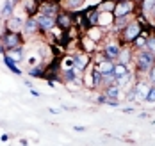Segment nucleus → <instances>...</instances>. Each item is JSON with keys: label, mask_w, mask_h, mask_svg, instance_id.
I'll use <instances>...</instances> for the list:
<instances>
[{"label": "nucleus", "mask_w": 155, "mask_h": 146, "mask_svg": "<svg viewBox=\"0 0 155 146\" xmlns=\"http://www.w3.org/2000/svg\"><path fill=\"white\" fill-rule=\"evenodd\" d=\"M153 63V55L152 54H148V52H143L139 54V57H137V64H139L141 70H148L150 66Z\"/></svg>", "instance_id": "f257e3e1"}, {"label": "nucleus", "mask_w": 155, "mask_h": 146, "mask_svg": "<svg viewBox=\"0 0 155 146\" xmlns=\"http://www.w3.org/2000/svg\"><path fill=\"white\" fill-rule=\"evenodd\" d=\"M96 70H98L102 75H112V71H114V64H112V63H109V61H105V63L98 64Z\"/></svg>", "instance_id": "f03ea898"}, {"label": "nucleus", "mask_w": 155, "mask_h": 146, "mask_svg": "<svg viewBox=\"0 0 155 146\" xmlns=\"http://www.w3.org/2000/svg\"><path fill=\"white\" fill-rule=\"evenodd\" d=\"M137 34H139V25H137V23H132V25L127 27L125 37H127V39H134V37H137Z\"/></svg>", "instance_id": "7ed1b4c3"}, {"label": "nucleus", "mask_w": 155, "mask_h": 146, "mask_svg": "<svg viewBox=\"0 0 155 146\" xmlns=\"http://www.w3.org/2000/svg\"><path fill=\"white\" fill-rule=\"evenodd\" d=\"M112 75H114L116 79H120V80H121L123 77H127V75H128V73H127V66L121 64V63H120V64H116V66H114V71H112Z\"/></svg>", "instance_id": "20e7f679"}, {"label": "nucleus", "mask_w": 155, "mask_h": 146, "mask_svg": "<svg viewBox=\"0 0 155 146\" xmlns=\"http://www.w3.org/2000/svg\"><path fill=\"white\" fill-rule=\"evenodd\" d=\"M38 23H39L43 29H50V27L54 25V18L48 16V15H41V16H39V20H38Z\"/></svg>", "instance_id": "39448f33"}, {"label": "nucleus", "mask_w": 155, "mask_h": 146, "mask_svg": "<svg viewBox=\"0 0 155 146\" xmlns=\"http://www.w3.org/2000/svg\"><path fill=\"white\" fill-rule=\"evenodd\" d=\"M18 43H20V39H18V36L13 34V32L5 37V47H7V48H16V47H18Z\"/></svg>", "instance_id": "423d86ee"}, {"label": "nucleus", "mask_w": 155, "mask_h": 146, "mask_svg": "<svg viewBox=\"0 0 155 146\" xmlns=\"http://www.w3.org/2000/svg\"><path fill=\"white\" fill-rule=\"evenodd\" d=\"M130 11V4H127V2H123V4H120L118 7H116V11H114V15L120 18V16H123V15H127Z\"/></svg>", "instance_id": "0eeeda50"}, {"label": "nucleus", "mask_w": 155, "mask_h": 146, "mask_svg": "<svg viewBox=\"0 0 155 146\" xmlns=\"http://www.w3.org/2000/svg\"><path fill=\"white\" fill-rule=\"evenodd\" d=\"M86 66H87V57H86V55H80L77 61H75V68H77V70H84Z\"/></svg>", "instance_id": "6e6552de"}, {"label": "nucleus", "mask_w": 155, "mask_h": 146, "mask_svg": "<svg viewBox=\"0 0 155 146\" xmlns=\"http://www.w3.org/2000/svg\"><path fill=\"white\" fill-rule=\"evenodd\" d=\"M146 91H150V89H146V86H137V89H136V96L139 98V100H143V98L148 96V93Z\"/></svg>", "instance_id": "1a4fd4ad"}, {"label": "nucleus", "mask_w": 155, "mask_h": 146, "mask_svg": "<svg viewBox=\"0 0 155 146\" xmlns=\"http://www.w3.org/2000/svg\"><path fill=\"white\" fill-rule=\"evenodd\" d=\"M20 27H21V20H20V18H11V20H9V29L18 31Z\"/></svg>", "instance_id": "9d476101"}, {"label": "nucleus", "mask_w": 155, "mask_h": 146, "mask_svg": "<svg viewBox=\"0 0 155 146\" xmlns=\"http://www.w3.org/2000/svg\"><path fill=\"white\" fill-rule=\"evenodd\" d=\"M36 29H38V23L34 20H27L25 21V31L27 32H36Z\"/></svg>", "instance_id": "9b49d317"}, {"label": "nucleus", "mask_w": 155, "mask_h": 146, "mask_svg": "<svg viewBox=\"0 0 155 146\" xmlns=\"http://www.w3.org/2000/svg\"><path fill=\"white\" fill-rule=\"evenodd\" d=\"M4 61H5V64H7V68H9V70H13L16 75H21V71H20V70L15 66V63H13V59H11V57H5Z\"/></svg>", "instance_id": "f8f14e48"}, {"label": "nucleus", "mask_w": 155, "mask_h": 146, "mask_svg": "<svg viewBox=\"0 0 155 146\" xmlns=\"http://www.w3.org/2000/svg\"><path fill=\"white\" fill-rule=\"evenodd\" d=\"M107 55H110V57L120 55V48H118V45H109L107 47Z\"/></svg>", "instance_id": "ddd939ff"}, {"label": "nucleus", "mask_w": 155, "mask_h": 146, "mask_svg": "<svg viewBox=\"0 0 155 146\" xmlns=\"http://www.w3.org/2000/svg\"><path fill=\"white\" fill-rule=\"evenodd\" d=\"M120 95V89L116 87V86H112V87H109L107 89V96H110V98H116Z\"/></svg>", "instance_id": "4468645a"}, {"label": "nucleus", "mask_w": 155, "mask_h": 146, "mask_svg": "<svg viewBox=\"0 0 155 146\" xmlns=\"http://www.w3.org/2000/svg\"><path fill=\"white\" fill-rule=\"evenodd\" d=\"M73 66H75V59H71V57L64 59V68H66V70H70V68H73Z\"/></svg>", "instance_id": "2eb2a0df"}, {"label": "nucleus", "mask_w": 155, "mask_h": 146, "mask_svg": "<svg viewBox=\"0 0 155 146\" xmlns=\"http://www.w3.org/2000/svg\"><path fill=\"white\" fill-rule=\"evenodd\" d=\"M148 102H155V87H152L150 91H148V96H146Z\"/></svg>", "instance_id": "dca6fc26"}, {"label": "nucleus", "mask_w": 155, "mask_h": 146, "mask_svg": "<svg viewBox=\"0 0 155 146\" xmlns=\"http://www.w3.org/2000/svg\"><path fill=\"white\" fill-rule=\"evenodd\" d=\"M11 7H13V4H11V2H7V4H5V7H4V15H5V16L11 13Z\"/></svg>", "instance_id": "f3484780"}, {"label": "nucleus", "mask_w": 155, "mask_h": 146, "mask_svg": "<svg viewBox=\"0 0 155 146\" xmlns=\"http://www.w3.org/2000/svg\"><path fill=\"white\" fill-rule=\"evenodd\" d=\"M66 79H68V80H75V71L68 70V71H66Z\"/></svg>", "instance_id": "a211bd4d"}, {"label": "nucleus", "mask_w": 155, "mask_h": 146, "mask_svg": "<svg viewBox=\"0 0 155 146\" xmlns=\"http://www.w3.org/2000/svg\"><path fill=\"white\" fill-rule=\"evenodd\" d=\"M110 15H104V16H102V20H100V23H104V25H105V23H109V21H110Z\"/></svg>", "instance_id": "6ab92c4d"}, {"label": "nucleus", "mask_w": 155, "mask_h": 146, "mask_svg": "<svg viewBox=\"0 0 155 146\" xmlns=\"http://www.w3.org/2000/svg\"><path fill=\"white\" fill-rule=\"evenodd\" d=\"M146 45L150 47V50H152V52H155V37H152V39H150V41H148Z\"/></svg>", "instance_id": "aec40b11"}, {"label": "nucleus", "mask_w": 155, "mask_h": 146, "mask_svg": "<svg viewBox=\"0 0 155 146\" xmlns=\"http://www.w3.org/2000/svg\"><path fill=\"white\" fill-rule=\"evenodd\" d=\"M136 41H137V45H139V47H144V45H146V43H148V41H146V39H144V37H137V39H136Z\"/></svg>", "instance_id": "412c9836"}, {"label": "nucleus", "mask_w": 155, "mask_h": 146, "mask_svg": "<svg viewBox=\"0 0 155 146\" xmlns=\"http://www.w3.org/2000/svg\"><path fill=\"white\" fill-rule=\"evenodd\" d=\"M127 59H128V52L121 54V64H127Z\"/></svg>", "instance_id": "4be33fe9"}, {"label": "nucleus", "mask_w": 155, "mask_h": 146, "mask_svg": "<svg viewBox=\"0 0 155 146\" xmlns=\"http://www.w3.org/2000/svg\"><path fill=\"white\" fill-rule=\"evenodd\" d=\"M150 79H152V82H155V70H152V75H150Z\"/></svg>", "instance_id": "5701e85b"}]
</instances>
